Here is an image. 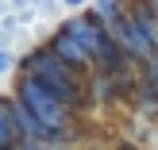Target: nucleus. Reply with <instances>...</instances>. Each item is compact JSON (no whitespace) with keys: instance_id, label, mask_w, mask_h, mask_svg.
<instances>
[{"instance_id":"9d476101","label":"nucleus","mask_w":158,"mask_h":150,"mask_svg":"<svg viewBox=\"0 0 158 150\" xmlns=\"http://www.w3.org/2000/svg\"><path fill=\"white\" fill-rule=\"evenodd\" d=\"M85 4V0H66V8H81Z\"/></svg>"},{"instance_id":"0eeeda50","label":"nucleus","mask_w":158,"mask_h":150,"mask_svg":"<svg viewBox=\"0 0 158 150\" xmlns=\"http://www.w3.org/2000/svg\"><path fill=\"white\" fill-rule=\"evenodd\" d=\"M89 85H93V96H97V100H112V96H116V89H112L116 81H112V77H108V73H100V77H93Z\"/></svg>"},{"instance_id":"20e7f679","label":"nucleus","mask_w":158,"mask_h":150,"mask_svg":"<svg viewBox=\"0 0 158 150\" xmlns=\"http://www.w3.org/2000/svg\"><path fill=\"white\" fill-rule=\"evenodd\" d=\"M123 8H127V15L135 19V27H139V31L147 35V43H151L154 50H158V19L151 15V8H147V0H131V4H123Z\"/></svg>"},{"instance_id":"1a4fd4ad","label":"nucleus","mask_w":158,"mask_h":150,"mask_svg":"<svg viewBox=\"0 0 158 150\" xmlns=\"http://www.w3.org/2000/svg\"><path fill=\"white\" fill-rule=\"evenodd\" d=\"M147 8H151V15L158 19V0H147Z\"/></svg>"},{"instance_id":"6e6552de","label":"nucleus","mask_w":158,"mask_h":150,"mask_svg":"<svg viewBox=\"0 0 158 150\" xmlns=\"http://www.w3.org/2000/svg\"><path fill=\"white\" fill-rule=\"evenodd\" d=\"M8 66H12V54H8V50H0V73H4Z\"/></svg>"},{"instance_id":"423d86ee","label":"nucleus","mask_w":158,"mask_h":150,"mask_svg":"<svg viewBox=\"0 0 158 150\" xmlns=\"http://www.w3.org/2000/svg\"><path fill=\"white\" fill-rule=\"evenodd\" d=\"M123 12V0H97V8H93V19H104L100 27H108L112 19H120Z\"/></svg>"},{"instance_id":"7ed1b4c3","label":"nucleus","mask_w":158,"mask_h":150,"mask_svg":"<svg viewBox=\"0 0 158 150\" xmlns=\"http://www.w3.org/2000/svg\"><path fill=\"white\" fill-rule=\"evenodd\" d=\"M46 50H50V54H54V58H58L66 69H73V73H81V69H89V66H93V62H89V54H85V46L77 43V39L69 35L66 27H62L58 35L50 39V46H46Z\"/></svg>"},{"instance_id":"39448f33","label":"nucleus","mask_w":158,"mask_h":150,"mask_svg":"<svg viewBox=\"0 0 158 150\" xmlns=\"http://www.w3.org/2000/svg\"><path fill=\"white\" fill-rule=\"evenodd\" d=\"M19 135H15V123H12V100L0 96V150H15Z\"/></svg>"},{"instance_id":"f257e3e1","label":"nucleus","mask_w":158,"mask_h":150,"mask_svg":"<svg viewBox=\"0 0 158 150\" xmlns=\"http://www.w3.org/2000/svg\"><path fill=\"white\" fill-rule=\"evenodd\" d=\"M15 104H19L23 112H27L31 120L43 127V143H46V139L54 143V139H62V135H66V127H69V108L62 104L54 92H46L43 85L35 81V77H27V73L19 77V89H15Z\"/></svg>"},{"instance_id":"f03ea898","label":"nucleus","mask_w":158,"mask_h":150,"mask_svg":"<svg viewBox=\"0 0 158 150\" xmlns=\"http://www.w3.org/2000/svg\"><path fill=\"white\" fill-rule=\"evenodd\" d=\"M23 73L35 77L46 92H54V96H58L66 108H73L77 100H81V92H85V81L73 73V69H66L50 50H35L27 62H23Z\"/></svg>"}]
</instances>
